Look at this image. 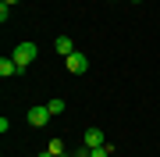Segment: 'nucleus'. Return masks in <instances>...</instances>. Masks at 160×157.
<instances>
[{
	"instance_id": "nucleus-1",
	"label": "nucleus",
	"mask_w": 160,
	"mask_h": 157,
	"mask_svg": "<svg viewBox=\"0 0 160 157\" xmlns=\"http://www.w3.org/2000/svg\"><path fill=\"white\" fill-rule=\"evenodd\" d=\"M11 57L18 61V68H29V64L36 61V43H18V47H14V54H11Z\"/></svg>"
},
{
	"instance_id": "nucleus-2",
	"label": "nucleus",
	"mask_w": 160,
	"mask_h": 157,
	"mask_svg": "<svg viewBox=\"0 0 160 157\" xmlns=\"http://www.w3.org/2000/svg\"><path fill=\"white\" fill-rule=\"evenodd\" d=\"M64 64H68V71H75V75H82V71L89 68V57L75 50V54H68V57H64Z\"/></svg>"
},
{
	"instance_id": "nucleus-3",
	"label": "nucleus",
	"mask_w": 160,
	"mask_h": 157,
	"mask_svg": "<svg viewBox=\"0 0 160 157\" xmlns=\"http://www.w3.org/2000/svg\"><path fill=\"white\" fill-rule=\"evenodd\" d=\"M50 118H53V114H50L46 107H32V111H29V125H36V128H43Z\"/></svg>"
},
{
	"instance_id": "nucleus-4",
	"label": "nucleus",
	"mask_w": 160,
	"mask_h": 157,
	"mask_svg": "<svg viewBox=\"0 0 160 157\" xmlns=\"http://www.w3.org/2000/svg\"><path fill=\"white\" fill-rule=\"evenodd\" d=\"M53 50H57L61 57H68V54H75V43H71V36H57V39H53Z\"/></svg>"
},
{
	"instance_id": "nucleus-5",
	"label": "nucleus",
	"mask_w": 160,
	"mask_h": 157,
	"mask_svg": "<svg viewBox=\"0 0 160 157\" xmlns=\"http://www.w3.org/2000/svg\"><path fill=\"white\" fill-rule=\"evenodd\" d=\"M18 71H22V68H18V61H14V57H4V61H0V75H4V79L18 75Z\"/></svg>"
},
{
	"instance_id": "nucleus-6",
	"label": "nucleus",
	"mask_w": 160,
	"mask_h": 157,
	"mask_svg": "<svg viewBox=\"0 0 160 157\" xmlns=\"http://www.w3.org/2000/svg\"><path fill=\"white\" fill-rule=\"evenodd\" d=\"M103 143H107V136H103L100 128H89V132H86V146H89V150H92V146H103Z\"/></svg>"
},
{
	"instance_id": "nucleus-7",
	"label": "nucleus",
	"mask_w": 160,
	"mask_h": 157,
	"mask_svg": "<svg viewBox=\"0 0 160 157\" xmlns=\"http://www.w3.org/2000/svg\"><path fill=\"white\" fill-rule=\"evenodd\" d=\"M46 111H50L53 118H57V114H64V100H61V97H53L50 104H46Z\"/></svg>"
},
{
	"instance_id": "nucleus-8",
	"label": "nucleus",
	"mask_w": 160,
	"mask_h": 157,
	"mask_svg": "<svg viewBox=\"0 0 160 157\" xmlns=\"http://www.w3.org/2000/svg\"><path fill=\"white\" fill-rule=\"evenodd\" d=\"M110 154H114V146H110V143H103V146H92V150H89V157H110Z\"/></svg>"
},
{
	"instance_id": "nucleus-9",
	"label": "nucleus",
	"mask_w": 160,
	"mask_h": 157,
	"mask_svg": "<svg viewBox=\"0 0 160 157\" xmlns=\"http://www.w3.org/2000/svg\"><path fill=\"white\" fill-rule=\"evenodd\" d=\"M46 150H50L53 157H61V154H64V143H61V139H50V146H46Z\"/></svg>"
},
{
	"instance_id": "nucleus-10",
	"label": "nucleus",
	"mask_w": 160,
	"mask_h": 157,
	"mask_svg": "<svg viewBox=\"0 0 160 157\" xmlns=\"http://www.w3.org/2000/svg\"><path fill=\"white\" fill-rule=\"evenodd\" d=\"M39 157H53V154H50V150H43V154H39Z\"/></svg>"
},
{
	"instance_id": "nucleus-11",
	"label": "nucleus",
	"mask_w": 160,
	"mask_h": 157,
	"mask_svg": "<svg viewBox=\"0 0 160 157\" xmlns=\"http://www.w3.org/2000/svg\"><path fill=\"white\" fill-rule=\"evenodd\" d=\"M4 4H7V7H11V4H18V0H4Z\"/></svg>"
},
{
	"instance_id": "nucleus-12",
	"label": "nucleus",
	"mask_w": 160,
	"mask_h": 157,
	"mask_svg": "<svg viewBox=\"0 0 160 157\" xmlns=\"http://www.w3.org/2000/svg\"><path fill=\"white\" fill-rule=\"evenodd\" d=\"M132 4H139V0H132Z\"/></svg>"
},
{
	"instance_id": "nucleus-13",
	"label": "nucleus",
	"mask_w": 160,
	"mask_h": 157,
	"mask_svg": "<svg viewBox=\"0 0 160 157\" xmlns=\"http://www.w3.org/2000/svg\"><path fill=\"white\" fill-rule=\"evenodd\" d=\"M61 157H68V154H61Z\"/></svg>"
}]
</instances>
